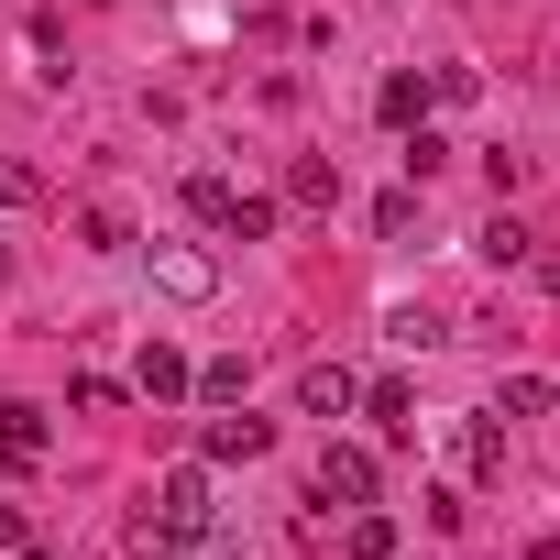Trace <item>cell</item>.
<instances>
[{
	"instance_id": "cell-17",
	"label": "cell",
	"mask_w": 560,
	"mask_h": 560,
	"mask_svg": "<svg viewBox=\"0 0 560 560\" xmlns=\"http://www.w3.org/2000/svg\"><path fill=\"white\" fill-rule=\"evenodd\" d=\"M242 385H253L242 363H198V385H187V396H209V407H242Z\"/></svg>"
},
{
	"instance_id": "cell-11",
	"label": "cell",
	"mask_w": 560,
	"mask_h": 560,
	"mask_svg": "<svg viewBox=\"0 0 560 560\" xmlns=\"http://www.w3.org/2000/svg\"><path fill=\"white\" fill-rule=\"evenodd\" d=\"M341 560H396V516L352 505V538H341Z\"/></svg>"
},
{
	"instance_id": "cell-6",
	"label": "cell",
	"mask_w": 560,
	"mask_h": 560,
	"mask_svg": "<svg viewBox=\"0 0 560 560\" xmlns=\"http://www.w3.org/2000/svg\"><path fill=\"white\" fill-rule=\"evenodd\" d=\"M352 396H363V385H352V363H298V407H308V418H341Z\"/></svg>"
},
{
	"instance_id": "cell-18",
	"label": "cell",
	"mask_w": 560,
	"mask_h": 560,
	"mask_svg": "<svg viewBox=\"0 0 560 560\" xmlns=\"http://www.w3.org/2000/svg\"><path fill=\"white\" fill-rule=\"evenodd\" d=\"M429 100H451V110L483 100V67H429Z\"/></svg>"
},
{
	"instance_id": "cell-2",
	"label": "cell",
	"mask_w": 560,
	"mask_h": 560,
	"mask_svg": "<svg viewBox=\"0 0 560 560\" xmlns=\"http://www.w3.org/2000/svg\"><path fill=\"white\" fill-rule=\"evenodd\" d=\"M374 483H385V472H374V451H363V440H330V451L308 462V494H319V505H341V516H352V505H374Z\"/></svg>"
},
{
	"instance_id": "cell-10",
	"label": "cell",
	"mask_w": 560,
	"mask_h": 560,
	"mask_svg": "<svg viewBox=\"0 0 560 560\" xmlns=\"http://www.w3.org/2000/svg\"><path fill=\"white\" fill-rule=\"evenodd\" d=\"M132 385H143V396H187L198 374H187V352H176V341H143V374H132Z\"/></svg>"
},
{
	"instance_id": "cell-3",
	"label": "cell",
	"mask_w": 560,
	"mask_h": 560,
	"mask_svg": "<svg viewBox=\"0 0 560 560\" xmlns=\"http://www.w3.org/2000/svg\"><path fill=\"white\" fill-rule=\"evenodd\" d=\"M264 451H275V418H253V407H220L198 429V462H264Z\"/></svg>"
},
{
	"instance_id": "cell-8",
	"label": "cell",
	"mask_w": 560,
	"mask_h": 560,
	"mask_svg": "<svg viewBox=\"0 0 560 560\" xmlns=\"http://www.w3.org/2000/svg\"><path fill=\"white\" fill-rule=\"evenodd\" d=\"M451 451H462V472H472V483H494V472H505V429H494V418H462V440H451Z\"/></svg>"
},
{
	"instance_id": "cell-14",
	"label": "cell",
	"mask_w": 560,
	"mask_h": 560,
	"mask_svg": "<svg viewBox=\"0 0 560 560\" xmlns=\"http://www.w3.org/2000/svg\"><path fill=\"white\" fill-rule=\"evenodd\" d=\"M374 110H385V121H418V110H429V78H385Z\"/></svg>"
},
{
	"instance_id": "cell-12",
	"label": "cell",
	"mask_w": 560,
	"mask_h": 560,
	"mask_svg": "<svg viewBox=\"0 0 560 560\" xmlns=\"http://www.w3.org/2000/svg\"><path fill=\"white\" fill-rule=\"evenodd\" d=\"M538 407H560V385H538V374H505L494 385V418H538Z\"/></svg>"
},
{
	"instance_id": "cell-20",
	"label": "cell",
	"mask_w": 560,
	"mask_h": 560,
	"mask_svg": "<svg viewBox=\"0 0 560 560\" xmlns=\"http://www.w3.org/2000/svg\"><path fill=\"white\" fill-rule=\"evenodd\" d=\"M0 549H34V527H23V505H0Z\"/></svg>"
},
{
	"instance_id": "cell-21",
	"label": "cell",
	"mask_w": 560,
	"mask_h": 560,
	"mask_svg": "<svg viewBox=\"0 0 560 560\" xmlns=\"http://www.w3.org/2000/svg\"><path fill=\"white\" fill-rule=\"evenodd\" d=\"M0 275H12V242H0Z\"/></svg>"
},
{
	"instance_id": "cell-13",
	"label": "cell",
	"mask_w": 560,
	"mask_h": 560,
	"mask_svg": "<svg viewBox=\"0 0 560 560\" xmlns=\"http://www.w3.org/2000/svg\"><path fill=\"white\" fill-rule=\"evenodd\" d=\"M121 396H132V385H110V374H78V385H67L78 418H121Z\"/></svg>"
},
{
	"instance_id": "cell-1",
	"label": "cell",
	"mask_w": 560,
	"mask_h": 560,
	"mask_svg": "<svg viewBox=\"0 0 560 560\" xmlns=\"http://www.w3.org/2000/svg\"><path fill=\"white\" fill-rule=\"evenodd\" d=\"M209 462H176L165 483H154V516H143V549H198L209 538Z\"/></svg>"
},
{
	"instance_id": "cell-4",
	"label": "cell",
	"mask_w": 560,
	"mask_h": 560,
	"mask_svg": "<svg viewBox=\"0 0 560 560\" xmlns=\"http://www.w3.org/2000/svg\"><path fill=\"white\" fill-rule=\"evenodd\" d=\"M154 287H165V298H187V308H198V298H220V264H209V253H198V242H154Z\"/></svg>"
},
{
	"instance_id": "cell-19",
	"label": "cell",
	"mask_w": 560,
	"mask_h": 560,
	"mask_svg": "<svg viewBox=\"0 0 560 560\" xmlns=\"http://www.w3.org/2000/svg\"><path fill=\"white\" fill-rule=\"evenodd\" d=\"M440 165H451V143H440L429 121H407V176H440Z\"/></svg>"
},
{
	"instance_id": "cell-5",
	"label": "cell",
	"mask_w": 560,
	"mask_h": 560,
	"mask_svg": "<svg viewBox=\"0 0 560 560\" xmlns=\"http://www.w3.org/2000/svg\"><path fill=\"white\" fill-rule=\"evenodd\" d=\"M45 451H56V418H45V407H0V462H12V472H34Z\"/></svg>"
},
{
	"instance_id": "cell-15",
	"label": "cell",
	"mask_w": 560,
	"mask_h": 560,
	"mask_svg": "<svg viewBox=\"0 0 560 560\" xmlns=\"http://www.w3.org/2000/svg\"><path fill=\"white\" fill-rule=\"evenodd\" d=\"M220 231H231V242H264V231H275V198H231Z\"/></svg>"
},
{
	"instance_id": "cell-9",
	"label": "cell",
	"mask_w": 560,
	"mask_h": 560,
	"mask_svg": "<svg viewBox=\"0 0 560 560\" xmlns=\"http://www.w3.org/2000/svg\"><path fill=\"white\" fill-rule=\"evenodd\" d=\"M287 198H298V209H330V198H341V165H330V154H298V165H287Z\"/></svg>"
},
{
	"instance_id": "cell-7",
	"label": "cell",
	"mask_w": 560,
	"mask_h": 560,
	"mask_svg": "<svg viewBox=\"0 0 560 560\" xmlns=\"http://www.w3.org/2000/svg\"><path fill=\"white\" fill-rule=\"evenodd\" d=\"M352 407H363V418H374V429H385V440H418V396H407V385H396V374H385V385H363V396H352Z\"/></svg>"
},
{
	"instance_id": "cell-16",
	"label": "cell",
	"mask_w": 560,
	"mask_h": 560,
	"mask_svg": "<svg viewBox=\"0 0 560 560\" xmlns=\"http://www.w3.org/2000/svg\"><path fill=\"white\" fill-rule=\"evenodd\" d=\"M472 253H483V264H527V253H538V242H527V231H516V220H483V242H472Z\"/></svg>"
}]
</instances>
